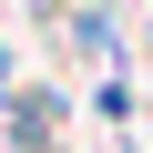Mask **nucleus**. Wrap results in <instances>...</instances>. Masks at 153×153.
Instances as JSON below:
<instances>
[{"label":"nucleus","instance_id":"1","mask_svg":"<svg viewBox=\"0 0 153 153\" xmlns=\"http://www.w3.org/2000/svg\"><path fill=\"white\" fill-rule=\"evenodd\" d=\"M51 123H61V102H51V92H21V102H10V143H21V153H51V143H61Z\"/></svg>","mask_w":153,"mask_h":153}]
</instances>
